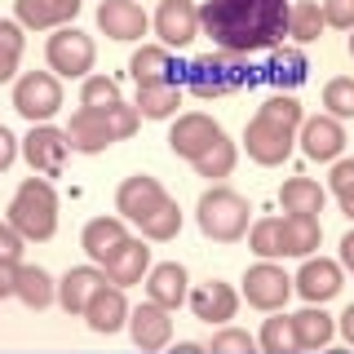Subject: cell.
Here are the masks:
<instances>
[{
    "label": "cell",
    "instance_id": "1",
    "mask_svg": "<svg viewBox=\"0 0 354 354\" xmlns=\"http://www.w3.org/2000/svg\"><path fill=\"white\" fill-rule=\"evenodd\" d=\"M288 9L292 0H204L199 31L213 36L221 53H266L288 36Z\"/></svg>",
    "mask_w": 354,
    "mask_h": 354
},
{
    "label": "cell",
    "instance_id": "2",
    "mask_svg": "<svg viewBox=\"0 0 354 354\" xmlns=\"http://www.w3.org/2000/svg\"><path fill=\"white\" fill-rule=\"evenodd\" d=\"M9 226L18 230L27 243H44L58 230V191L49 177H27L9 199Z\"/></svg>",
    "mask_w": 354,
    "mask_h": 354
},
{
    "label": "cell",
    "instance_id": "3",
    "mask_svg": "<svg viewBox=\"0 0 354 354\" xmlns=\"http://www.w3.org/2000/svg\"><path fill=\"white\" fill-rule=\"evenodd\" d=\"M195 221L213 243H239L252 226V204L230 186H208L195 204Z\"/></svg>",
    "mask_w": 354,
    "mask_h": 354
},
{
    "label": "cell",
    "instance_id": "4",
    "mask_svg": "<svg viewBox=\"0 0 354 354\" xmlns=\"http://www.w3.org/2000/svg\"><path fill=\"white\" fill-rule=\"evenodd\" d=\"M239 84H252V71H248V58H239V53H204V58H195L191 66L182 71V88H191L195 97H226L235 93Z\"/></svg>",
    "mask_w": 354,
    "mask_h": 354
},
{
    "label": "cell",
    "instance_id": "5",
    "mask_svg": "<svg viewBox=\"0 0 354 354\" xmlns=\"http://www.w3.org/2000/svg\"><path fill=\"white\" fill-rule=\"evenodd\" d=\"M44 58H49V71L62 75V80H84L88 71H93V58H97V44L88 31H80L71 22V27H58L44 44Z\"/></svg>",
    "mask_w": 354,
    "mask_h": 354
},
{
    "label": "cell",
    "instance_id": "6",
    "mask_svg": "<svg viewBox=\"0 0 354 354\" xmlns=\"http://www.w3.org/2000/svg\"><path fill=\"white\" fill-rule=\"evenodd\" d=\"M14 111L31 124H49L62 111V84L53 71H27L14 80Z\"/></svg>",
    "mask_w": 354,
    "mask_h": 354
},
{
    "label": "cell",
    "instance_id": "7",
    "mask_svg": "<svg viewBox=\"0 0 354 354\" xmlns=\"http://www.w3.org/2000/svg\"><path fill=\"white\" fill-rule=\"evenodd\" d=\"M288 297H292V274H283V266H274V261L248 266V274H243V301L252 310L274 315V310L288 306Z\"/></svg>",
    "mask_w": 354,
    "mask_h": 354
},
{
    "label": "cell",
    "instance_id": "8",
    "mask_svg": "<svg viewBox=\"0 0 354 354\" xmlns=\"http://www.w3.org/2000/svg\"><path fill=\"white\" fill-rule=\"evenodd\" d=\"M22 155H27L31 173L36 177H62L66 155H71V142H66V129L53 124H31V133L22 138Z\"/></svg>",
    "mask_w": 354,
    "mask_h": 354
},
{
    "label": "cell",
    "instance_id": "9",
    "mask_svg": "<svg viewBox=\"0 0 354 354\" xmlns=\"http://www.w3.org/2000/svg\"><path fill=\"white\" fill-rule=\"evenodd\" d=\"M297 147V133L274 124V120L266 115H252L248 129H243V151H248V160H257L261 169H274V164H283L288 155Z\"/></svg>",
    "mask_w": 354,
    "mask_h": 354
},
{
    "label": "cell",
    "instance_id": "10",
    "mask_svg": "<svg viewBox=\"0 0 354 354\" xmlns=\"http://www.w3.org/2000/svg\"><path fill=\"white\" fill-rule=\"evenodd\" d=\"M151 27H155L164 49H186L199 36V5L195 0H160Z\"/></svg>",
    "mask_w": 354,
    "mask_h": 354
},
{
    "label": "cell",
    "instance_id": "11",
    "mask_svg": "<svg viewBox=\"0 0 354 354\" xmlns=\"http://www.w3.org/2000/svg\"><path fill=\"white\" fill-rule=\"evenodd\" d=\"M221 138V124L213 115H204V111H186V115L173 120V133H169V151L177 155V160H199L213 142Z\"/></svg>",
    "mask_w": 354,
    "mask_h": 354
},
{
    "label": "cell",
    "instance_id": "12",
    "mask_svg": "<svg viewBox=\"0 0 354 354\" xmlns=\"http://www.w3.org/2000/svg\"><path fill=\"white\" fill-rule=\"evenodd\" d=\"M169 315L173 310H164L155 301H142V306L129 310V337H133V346L142 354H160L173 341V319Z\"/></svg>",
    "mask_w": 354,
    "mask_h": 354
},
{
    "label": "cell",
    "instance_id": "13",
    "mask_svg": "<svg viewBox=\"0 0 354 354\" xmlns=\"http://www.w3.org/2000/svg\"><path fill=\"white\" fill-rule=\"evenodd\" d=\"M164 199H169V191L160 186V177L133 173V177H124V182L115 186V213L124 221H142L147 213H155Z\"/></svg>",
    "mask_w": 354,
    "mask_h": 354
},
{
    "label": "cell",
    "instance_id": "14",
    "mask_svg": "<svg viewBox=\"0 0 354 354\" xmlns=\"http://www.w3.org/2000/svg\"><path fill=\"white\" fill-rule=\"evenodd\" d=\"M297 142H301V151L310 160L337 164L341 151H346V129H341V120H332V115H310V120H301V129H297Z\"/></svg>",
    "mask_w": 354,
    "mask_h": 354
},
{
    "label": "cell",
    "instance_id": "15",
    "mask_svg": "<svg viewBox=\"0 0 354 354\" xmlns=\"http://www.w3.org/2000/svg\"><path fill=\"white\" fill-rule=\"evenodd\" d=\"M84 0H14V22L27 31H58V27H71L75 14H80Z\"/></svg>",
    "mask_w": 354,
    "mask_h": 354
},
{
    "label": "cell",
    "instance_id": "16",
    "mask_svg": "<svg viewBox=\"0 0 354 354\" xmlns=\"http://www.w3.org/2000/svg\"><path fill=\"white\" fill-rule=\"evenodd\" d=\"M97 27H102V36H111V40H142L147 27H151V18L138 0H102V5H97Z\"/></svg>",
    "mask_w": 354,
    "mask_h": 354
},
{
    "label": "cell",
    "instance_id": "17",
    "mask_svg": "<svg viewBox=\"0 0 354 354\" xmlns=\"http://www.w3.org/2000/svg\"><path fill=\"white\" fill-rule=\"evenodd\" d=\"M186 301H191L195 319H204V324H230L235 310H239V292L221 279H204L186 292Z\"/></svg>",
    "mask_w": 354,
    "mask_h": 354
},
{
    "label": "cell",
    "instance_id": "18",
    "mask_svg": "<svg viewBox=\"0 0 354 354\" xmlns=\"http://www.w3.org/2000/svg\"><path fill=\"white\" fill-rule=\"evenodd\" d=\"M292 288L306 297L310 306H324L341 292V261H328V257H306L301 270H297Z\"/></svg>",
    "mask_w": 354,
    "mask_h": 354
},
{
    "label": "cell",
    "instance_id": "19",
    "mask_svg": "<svg viewBox=\"0 0 354 354\" xmlns=\"http://www.w3.org/2000/svg\"><path fill=\"white\" fill-rule=\"evenodd\" d=\"M129 239H133V235H129L124 217H93V221L80 230V248L88 252V261H93V266H106Z\"/></svg>",
    "mask_w": 354,
    "mask_h": 354
},
{
    "label": "cell",
    "instance_id": "20",
    "mask_svg": "<svg viewBox=\"0 0 354 354\" xmlns=\"http://www.w3.org/2000/svg\"><path fill=\"white\" fill-rule=\"evenodd\" d=\"M182 62H173V53L164 44H142L129 58V75L133 84H182Z\"/></svg>",
    "mask_w": 354,
    "mask_h": 354
},
{
    "label": "cell",
    "instance_id": "21",
    "mask_svg": "<svg viewBox=\"0 0 354 354\" xmlns=\"http://www.w3.org/2000/svg\"><path fill=\"white\" fill-rule=\"evenodd\" d=\"M84 324L97 332V337H111V332H120L129 324V301H124V288L115 283H102L93 292V301L84 306Z\"/></svg>",
    "mask_w": 354,
    "mask_h": 354
},
{
    "label": "cell",
    "instance_id": "22",
    "mask_svg": "<svg viewBox=\"0 0 354 354\" xmlns=\"http://www.w3.org/2000/svg\"><path fill=\"white\" fill-rule=\"evenodd\" d=\"M66 142H71V151H80V155H97V151H106L111 142H115V138H111V124H106V111H93V106L71 111Z\"/></svg>",
    "mask_w": 354,
    "mask_h": 354
},
{
    "label": "cell",
    "instance_id": "23",
    "mask_svg": "<svg viewBox=\"0 0 354 354\" xmlns=\"http://www.w3.org/2000/svg\"><path fill=\"white\" fill-rule=\"evenodd\" d=\"M106 283L102 266H71V270L58 279V306L66 315H84V306L93 301V292Z\"/></svg>",
    "mask_w": 354,
    "mask_h": 354
},
{
    "label": "cell",
    "instance_id": "24",
    "mask_svg": "<svg viewBox=\"0 0 354 354\" xmlns=\"http://www.w3.org/2000/svg\"><path fill=\"white\" fill-rule=\"evenodd\" d=\"M186 266L182 261H160V266H151L147 270V301L155 306H164V310H177L186 301Z\"/></svg>",
    "mask_w": 354,
    "mask_h": 354
},
{
    "label": "cell",
    "instance_id": "25",
    "mask_svg": "<svg viewBox=\"0 0 354 354\" xmlns=\"http://www.w3.org/2000/svg\"><path fill=\"white\" fill-rule=\"evenodd\" d=\"M274 226H279V252H283V257H310V252L319 248V239H324L319 217L283 213V217H274Z\"/></svg>",
    "mask_w": 354,
    "mask_h": 354
},
{
    "label": "cell",
    "instance_id": "26",
    "mask_svg": "<svg viewBox=\"0 0 354 354\" xmlns=\"http://www.w3.org/2000/svg\"><path fill=\"white\" fill-rule=\"evenodd\" d=\"M288 319H292V346H297V354H301V350H324V346H332V337H337V319L324 315V306H310V310L288 315Z\"/></svg>",
    "mask_w": 354,
    "mask_h": 354
},
{
    "label": "cell",
    "instance_id": "27",
    "mask_svg": "<svg viewBox=\"0 0 354 354\" xmlns=\"http://www.w3.org/2000/svg\"><path fill=\"white\" fill-rule=\"evenodd\" d=\"M151 270V248L142 239H129L124 248L115 252L106 266H102V274H106V283H115V288H129V283H142V274Z\"/></svg>",
    "mask_w": 354,
    "mask_h": 354
},
{
    "label": "cell",
    "instance_id": "28",
    "mask_svg": "<svg viewBox=\"0 0 354 354\" xmlns=\"http://www.w3.org/2000/svg\"><path fill=\"white\" fill-rule=\"evenodd\" d=\"M279 204L283 213H297V217H319L328 204V191L319 182H310V177H288L279 186Z\"/></svg>",
    "mask_w": 354,
    "mask_h": 354
},
{
    "label": "cell",
    "instance_id": "29",
    "mask_svg": "<svg viewBox=\"0 0 354 354\" xmlns=\"http://www.w3.org/2000/svg\"><path fill=\"white\" fill-rule=\"evenodd\" d=\"M14 297L27 310H44L58 297V283L49 279V270H40V266H27V261H18V279H14Z\"/></svg>",
    "mask_w": 354,
    "mask_h": 354
},
{
    "label": "cell",
    "instance_id": "30",
    "mask_svg": "<svg viewBox=\"0 0 354 354\" xmlns=\"http://www.w3.org/2000/svg\"><path fill=\"white\" fill-rule=\"evenodd\" d=\"M182 84H138V115L142 120H173L182 106Z\"/></svg>",
    "mask_w": 354,
    "mask_h": 354
},
{
    "label": "cell",
    "instance_id": "31",
    "mask_svg": "<svg viewBox=\"0 0 354 354\" xmlns=\"http://www.w3.org/2000/svg\"><path fill=\"white\" fill-rule=\"evenodd\" d=\"M306 71H310V62H306V53L297 49V44H274V49H270V66H266V75L279 84V93L297 88L306 80Z\"/></svg>",
    "mask_w": 354,
    "mask_h": 354
},
{
    "label": "cell",
    "instance_id": "32",
    "mask_svg": "<svg viewBox=\"0 0 354 354\" xmlns=\"http://www.w3.org/2000/svg\"><path fill=\"white\" fill-rule=\"evenodd\" d=\"M324 5L319 0H297L292 9H288V36H292L297 44H315L319 36H324Z\"/></svg>",
    "mask_w": 354,
    "mask_h": 354
},
{
    "label": "cell",
    "instance_id": "33",
    "mask_svg": "<svg viewBox=\"0 0 354 354\" xmlns=\"http://www.w3.org/2000/svg\"><path fill=\"white\" fill-rule=\"evenodd\" d=\"M235 160H239V151H235V142L221 133V138L208 147L204 155L195 160V173L199 177H208V182H221V177H230V169H235Z\"/></svg>",
    "mask_w": 354,
    "mask_h": 354
},
{
    "label": "cell",
    "instance_id": "34",
    "mask_svg": "<svg viewBox=\"0 0 354 354\" xmlns=\"http://www.w3.org/2000/svg\"><path fill=\"white\" fill-rule=\"evenodd\" d=\"M22 49H27V36L14 18H0V84H9L18 75V62H22Z\"/></svg>",
    "mask_w": 354,
    "mask_h": 354
},
{
    "label": "cell",
    "instance_id": "35",
    "mask_svg": "<svg viewBox=\"0 0 354 354\" xmlns=\"http://www.w3.org/2000/svg\"><path fill=\"white\" fill-rule=\"evenodd\" d=\"M138 226H142V239H155V243L177 239V230H182V208H177V199H164V204L155 208V213H147Z\"/></svg>",
    "mask_w": 354,
    "mask_h": 354
},
{
    "label": "cell",
    "instance_id": "36",
    "mask_svg": "<svg viewBox=\"0 0 354 354\" xmlns=\"http://www.w3.org/2000/svg\"><path fill=\"white\" fill-rule=\"evenodd\" d=\"M257 350H266V354H297V346H292V319L274 310V315L261 324V332H257Z\"/></svg>",
    "mask_w": 354,
    "mask_h": 354
},
{
    "label": "cell",
    "instance_id": "37",
    "mask_svg": "<svg viewBox=\"0 0 354 354\" xmlns=\"http://www.w3.org/2000/svg\"><path fill=\"white\" fill-rule=\"evenodd\" d=\"M324 106L332 120H354V75H337L324 84Z\"/></svg>",
    "mask_w": 354,
    "mask_h": 354
},
{
    "label": "cell",
    "instance_id": "38",
    "mask_svg": "<svg viewBox=\"0 0 354 354\" xmlns=\"http://www.w3.org/2000/svg\"><path fill=\"white\" fill-rule=\"evenodd\" d=\"M115 102H124V97H120V84L111 80V75H84V84H80V106L106 111V106H115Z\"/></svg>",
    "mask_w": 354,
    "mask_h": 354
},
{
    "label": "cell",
    "instance_id": "39",
    "mask_svg": "<svg viewBox=\"0 0 354 354\" xmlns=\"http://www.w3.org/2000/svg\"><path fill=\"white\" fill-rule=\"evenodd\" d=\"M257 115H266V120H274V124H283V129H301V102H297L292 93H274V97H266V102L257 106Z\"/></svg>",
    "mask_w": 354,
    "mask_h": 354
},
{
    "label": "cell",
    "instance_id": "40",
    "mask_svg": "<svg viewBox=\"0 0 354 354\" xmlns=\"http://www.w3.org/2000/svg\"><path fill=\"white\" fill-rule=\"evenodd\" d=\"M248 248L257 252L261 261L283 257V252H279V226H274V217H257V221L248 226Z\"/></svg>",
    "mask_w": 354,
    "mask_h": 354
},
{
    "label": "cell",
    "instance_id": "41",
    "mask_svg": "<svg viewBox=\"0 0 354 354\" xmlns=\"http://www.w3.org/2000/svg\"><path fill=\"white\" fill-rule=\"evenodd\" d=\"M204 350L208 354H257V337H252V332H243V328H221Z\"/></svg>",
    "mask_w": 354,
    "mask_h": 354
},
{
    "label": "cell",
    "instance_id": "42",
    "mask_svg": "<svg viewBox=\"0 0 354 354\" xmlns=\"http://www.w3.org/2000/svg\"><path fill=\"white\" fill-rule=\"evenodd\" d=\"M328 191L341 199V208H346V217L354 221V160H337V164H332Z\"/></svg>",
    "mask_w": 354,
    "mask_h": 354
},
{
    "label": "cell",
    "instance_id": "43",
    "mask_svg": "<svg viewBox=\"0 0 354 354\" xmlns=\"http://www.w3.org/2000/svg\"><path fill=\"white\" fill-rule=\"evenodd\" d=\"M138 106H129V102H115V106H106V124H111V138L115 142H124L138 133Z\"/></svg>",
    "mask_w": 354,
    "mask_h": 354
},
{
    "label": "cell",
    "instance_id": "44",
    "mask_svg": "<svg viewBox=\"0 0 354 354\" xmlns=\"http://www.w3.org/2000/svg\"><path fill=\"white\" fill-rule=\"evenodd\" d=\"M324 22L341 31H354V0H324Z\"/></svg>",
    "mask_w": 354,
    "mask_h": 354
},
{
    "label": "cell",
    "instance_id": "45",
    "mask_svg": "<svg viewBox=\"0 0 354 354\" xmlns=\"http://www.w3.org/2000/svg\"><path fill=\"white\" fill-rule=\"evenodd\" d=\"M22 248H27V239L9 221H0V261H22Z\"/></svg>",
    "mask_w": 354,
    "mask_h": 354
},
{
    "label": "cell",
    "instance_id": "46",
    "mask_svg": "<svg viewBox=\"0 0 354 354\" xmlns=\"http://www.w3.org/2000/svg\"><path fill=\"white\" fill-rule=\"evenodd\" d=\"M14 160H18V138H14L5 124H0V173H5Z\"/></svg>",
    "mask_w": 354,
    "mask_h": 354
},
{
    "label": "cell",
    "instance_id": "47",
    "mask_svg": "<svg viewBox=\"0 0 354 354\" xmlns=\"http://www.w3.org/2000/svg\"><path fill=\"white\" fill-rule=\"evenodd\" d=\"M14 279H18V261H0V301L14 297Z\"/></svg>",
    "mask_w": 354,
    "mask_h": 354
},
{
    "label": "cell",
    "instance_id": "48",
    "mask_svg": "<svg viewBox=\"0 0 354 354\" xmlns=\"http://www.w3.org/2000/svg\"><path fill=\"white\" fill-rule=\"evenodd\" d=\"M341 270H350V274H354V230H350L346 239H341Z\"/></svg>",
    "mask_w": 354,
    "mask_h": 354
},
{
    "label": "cell",
    "instance_id": "49",
    "mask_svg": "<svg viewBox=\"0 0 354 354\" xmlns=\"http://www.w3.org/2000/svg\"><path fill=\"white\" fill-rule=\"evenodd\" d=\"M337 328H341V337H346V346H354V306L337 319Z\"/></svg>",
    "mask_w": 354,
    "mask_h": 354
},
{
    "label": "cell",
    "instance_id": "50",
    "mask_svg": "<svg viewBox=\"0 0 354 354\" xmlns=\"http://www.w3.org/2000/svg\"><path fill=\"white\" fill-rule=\"evenodd\" d=\"M173 354H208V350H204V346H195V341H182V346H177Z\"/></svg>",
    "mask_w": 354,
    "mask_h": 354
},
{
    "label": "cell",
    "instance_id": "51",
    "mask_svg": "<svg viewBox=\"0 0 354 354\" xmlns=\"http://www.w3.org/2000/svg\"><path fill=\"white\" fill-rule=\"evenodd\" d=\"M350 58H354V36H350Z\"/></svg>",
    "mask_w": 354,
    "mask_h": 354
}]
</instances>
